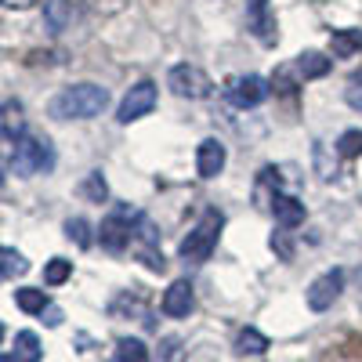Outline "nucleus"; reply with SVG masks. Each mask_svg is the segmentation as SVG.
<instances>
[{"instance_id": "f257e3e1", "label": "nucleus", "mask_w": 362, "mask_h": 362, "mask_svg": "<svg viewBox=\"0 0 362 362\" xmlns=\"http://www.w3.org/2000/svg\"><path fill=\"white\" fill-rule=\"evenodd\" d=\"M105 105H109V90L102 83H73L51 98L47 112L54 119H95L105 112Z\"/></svg>"}, {"instance_id": "f03ea898", "label": "nucleus", "mask_w": 362, "mask_h": 362, "mask_svg": "<svg viewBox=\"0 0 362 362\" xmlns=\"http://www.w3.org/2000/svg\"><path fill=\"white\" fill-rule=\"evenodd\" d=\"M221 225H225V218L218 214V210H206V214L199 218V225H196L185 239H181V247H177L181 261H189V264H203V261H210V254H214V247H218Z\"/></svg>"}, {"instance_id": "7ed1b4c3", "label": "nucleus", "mask_w": 362, "mask_h": 362, "mask_svg": "<svg viewBox=\"0 0 362 362\" xmlns=\"http://www.w3.org/2000/svg\"><path fill=\"white\" fill-rule=\"evenodd\" d=\"M51 163H54V153L40 138H18L11 148V174H18V177L44 174V170H51Z\"/></svg>"}, {"instance_id": "20e7f679", "label": "nucleus", "mask_w": 362, "mask_h": 362, "mask_svg": "<svg viewBox=\"0 0 362 362\" xmlns=\"http://www.w3.org/2000/svg\"><path fill=\"white\" fill-rule=\"evenodd\" d=\"M167 87L174 90L177 98H189V102H203V98L214 95V80H210L199 66H189V62L170 66V73H167Z\"/></svg>"}, {"instance_id": "39448f33", "label": "nucleus", "mask_w": 362, "mask_h": 362, "mask_svg": "<svg viewBox=\"0 0 362 362\" xmlns=\"http://www.w3.org/2000/svg\"><path fill=\"white\" fill-rule=\"evenodd\" d=\"M134 221H138V214H134L131 206H116L112 214L102 221V228H98L102 247L112 250V254L127 250V247H131V239H134Z\"/></svg>"}, {"instance_id": "423d86ee", "label": "nucleus", "mask_w": 362, "mask_h": 362, "mask_svg": "<svg viewBox=\"0 0 362 362\" xmlns=\"http://www.w3.org/2000/svg\"><path fill=\"white\" fill-rule=\"evenodd\" d=\"M156 98H160L156 83L153 80H138L124 95V102H119L116 119H119V124H134V119H141V116H148V112L156 109Z\"/></svg>"}, {"instance_id": "0eeeda50", "label": "nucleus", "mask_w": 362, "mask_h": 362, "mask_svg": "<svg viewBox=\"0 0 362 362\" xmlns=\"http://www.w3.org/2000/svg\"><path fill=\"white\" fill-rule=\"evenodd\" d=\"M341 290H344V272L341 268H329V272H322L319 279H312L305 300H308L312 312H326V308H334V300L341 297Z\"/></svg>"}, {"instance_id": "6e6552de", "label": "nucleus", "mask_w": 362, "mask_h": 362, "mask_svg": "<svg viewBox=\"0 0 362 362\" xmlns=\"http://www.w3.org/2000/svg\"><path fill=\"white\" fill-rule=\"evenodd\" d=\"M225 95H228V102H232L235 109H254V105H261V102L268 98V80H264V76H254V73L235 76V80L225 87Z\"/></svg>"}, {"instance_id": "1a4fd4ad", "label": "nucleus", "mask_w": 362, "mask_h": 362, "mask_svg": "<svg viewBox=\"0 0 362 362\" xmlns=\"http://www.w3.org/2000/svg\"><path fill=\"white\" fill-rule=\"evenodd\" d=\"M196 305V297H192V283L189 279H174L167 290H163V315L170 319H185Z\"/></svg>"}, {"instance_id": "9d476101", "label": "nucleus", "mask_w": 362, "mask_h": 362, "mask_svg": "<svg viewBox=\"0 0 362 362\" xmlns=\"http://www.w3.org/2000/svg\"><path fill=\"white\" fill-rule=\"evenodd\" d=\"M247 22L261 44H276V15L268 0H247Z\"/></svg>"}, {"instance_id": "9b49d317", "label": "nucleus", "mask_w": 362, "mask_h": 362, "mask_svg": "<svg viewBox=\"0 0 362 362\" xmlns=\"http://www.w3.org/2000/svg\"><path fill=\"white\" fill-rule=\"evenodd\" d=\"M225 160H228V153H225V145L218 138L199 141V148H196V170H199V177H218L225 170Z\"/></svg>"}, {"instance_id": "f8f14e48", "label": "nucleus", "mask_w": 362, "mask_h": 362, "mask_svg": "<svg viewBox=\"0 0 362 362\" xmlns=\"http://www.w3.org/2000/svg\"><path fill=\"white\" fill-rule=\"evenodd\" d=\"M272 214H276V221L283 228H297L300 221H305V203H300L297 196L276 192V196H272Z\"/></svg>"}, {"instance_id": "ddd939ff", "label": "nucleus", "mask_w": 362, "mask_h": 362, "mask_svg": "<svg viewBox=\"0 0 362 362\" xmlns=\"http://www.w3.org/2000/svg\"><path fill=\"white\" fill-rule=\"evenodd\" d=\"M329 66H334V58H326L322 51H305V54H297V62H293L300 80H319V76L329 73Z\"/></svg>"}, {"instance_id": "4468645a", "label": "nucleus", "mask_w": 362, "mask_h": 362, "mask_svg": "<svg viewBox=\"0 0 362 362\" xmlns=\"http://www.w3.org/2000/svg\"><path fill=\"white\" fill-rule=\"evenodd\" d=\"M329 51L337 58H351L355 51H362V29H337V33L329 37Z\"/></svg>"}, {"instance_id": "2eb2a0df", "label": "nucleus", "mask_w": 362, "mask_h": 362, "mask_svg": "<svg viewBox=\"0 0 362 362\" xmlns=\"http://www.w3.org/2000/svg\"><path fill=\"white\" fill-rule=\"evenodd\" d=\"M15 358H18V362H40V358H44L40 337L33 334V329H22V334H15Z\"/></svg>"}, {"instance_id": "dca6fc26", "label": "nucleus", "mask_w": 362, "mask_h": 362, "mask_svg": "<svg viewBox=\"0 0 362 362\" xmlns=\"http://www.w3.org/2000/svg\"><path fill=\"white\" fill-rule=\"evenodd\" d=\"M44 18H47V29H51V33H62V29L73 22V4H69V0H47Z\"/></svg>"}, {"instance_id": "f3484780", "label": "nucleus", "mask_w": 362, "mask_h": 362, "mask_svg": "<svg viewBox=\"0 0 362 362\" xmlns=\"http://www.w3.org/2000/svg\"><path fill=\"white\" fill-rule=\"evenodd\" d=\"M15 305H18L22 312H29V315H44V308H47V293L37 290V286H22V290H15Z\"/></svg>"}, {"instance_id": "a211bd4d", "label": "nucleus", "mask_w": 362, "mask_h": 362, "mask_svg": "<svg viewBox=\"0 0 362 362\" xmlns=\"http://www.w3.org/2000/svg\"><path fill=\"white\" fill-rule=\"evenodd\" d=\"M80 196H83L87 203H105V199H109V185H105L102 170H90V174L80 181Z\"/></svg>"}, {"instance_id": "6ab92c4d", "label": "nucleus", "mask_w": 362, "mask_h": 362, "mask_svg": "<svg viewBox=\"0 0 362 362\" xmlns=\"http://www.w3.org/2000/svg\"><path fill=\"white\" fill-rule=\"evenodd\" d=\"M264 348H268V337L261 334V329H254V326H247L243 334H239V341H235L239 355H261Z\"/></svg>"}, {"instance_id": "aec40b11", "label": "nucleus", "mask_w": 362, "mask_h": 362, "mask_svg": "<svg viewBox=\"0 0 362 362\" xmlns=\"http://www.w3.org/2000/svg\"><path fill=\"white\" fill-rule=\"evenodd\" d=\"M29 272V261L18 254V250H8V247H0V276L11 279V276H25Z\"/></svg>"}, {"instance_id": "412c9836", "label": "nucleus", "mask_w": 362, "mask_h": 362, "mask_svg": "<svg viewBox=\"0 0 362 362\" xmlns=\"http://www.w3.org/2000/svg\"><path fill=\"white\" fill-rule=\"evenodd\" d=\"M69 276H73V261H66V257H51L44 264V283L47 286H62Z\"/></svg>"}, {"instance_id": "4be33fe9", "label": "nucleus", "mask_w": 362, "mask_h": 362, "mask_svg": "<svg viewBox=\"0 0 362 362\" xmlns=\"http://www.w3.org/2000/svg\"><path fill=\"white\" fill-rule=\"evenodd\" d=\"M116 358L119 362H145L148 358V348L138 337H124V341L116 344Z\"/></svg>"}, {"instance_id": "5701e85b", "label": "nucleus", "mask_w": 362, "mask_h": 362, "mask_svg": "<svg viewBox=\"0 0 362 362\" xmlns=\"http://www.w3.org/2000/svg\"><path fill=\"white\" fill-rule=\"evenodd\" d=\"M337 153H341L344 160L362 156V131H344V134L337 138Z\"/></svg>"}, {"instance_id": "b1692460", "label": "nucleus", "mask_w": 362, "mask_h": 362, "mask_svg": "<svg viewBox=\"0 0 362 362\" xmlns=\"http://www.w3.org/2000/svg\"><path fill=\"white\" fill-rule=\"evenodd\" d=\"M66 235L76 239V247H90V225L83 218H69L66 221Z\"/></svg>"}, {"instance_id": "393cba45", "label": "nucleus", "mask_w": 362, "mask_h": 362, "mask_svg": "<svg viewBox=\"0 0 362 362\" xmlns=\"http://www.w3.org/2000/svg\"><path fill=\"white\" fill-rule=\"evenodd\" d=\"M344 98H348V105H351V109H358V112H362V69H355V73L348 76Z\"/></svg>"}, {"instance_id": "a878e982", "label": "nucleus", "mask_w": 362, "mask_h": 362, "mask_svg": "<svg viewBox=\"0 0 362 362\" xmlns=\"http://www.w3.org/2000/svg\"><path fill=\"white\" fill-rule=\"evenodd\" d=\"M90 8L102 11V15H116V11L127 8V0H90Z\"/></svg>"}, {"instance_id": "bb28decb", "label": "nucleus", "mask_w": 362, "mask_h": 362, "mask_svg": "<svg viewBox=\"0 0 362 362\" xmlns=\"http://www.w3.org/2000/svg\"><path fill=\"white\" fill-rule=\"evenodd\" d=\"M37 0H0V8H8V11H29Z\"/></svg>"}, {"instance_id": "cd10ccee", "label": "nucleus", "mask_w": 362, "mask_h": 362, "mask_svg": "<svg viewBox=\"0 0 362 362\" xmlns=\"http://www.w3.org/2000/svg\"><path fill=\"white\" fill-rule=\"evenodd\" d=\"M174 355H177V341L167 337V341H163V355H156V362H170Z\"/></svg>"}, {"instance_id": "c85d7f7f", "label": "nucleus", "mask_w": 362, "mask_h": 362, "mask_svg": "<svg viewBox=\"0 0 362 362\" xmlns=\"http://www.w3.org/2000/svg\"><path fill=\"white\" fill-rule=\"evenodd\" d=\"M44 312H47V326H58V322H62V312H58V308H51V305H47Z\"/></svg>"}, {"instance_id": "c756f323", "label": "nucleus", "mask_w": 362, "mask_h": 362, "mask_svg": "<svg viewBox=\"0 0 362 362\" xmlns=\"http://www.w3.org/2000/svg\"><path fill=\"white\" fill-rule=\"evenodd\" d=\"M0 362H18L15 355H0Z\"/></svg>"}, {"instance_id": "7c9ffc66", "label": "nucleus", "mask_w": 362, "mask_h": 362, "mask_svg": "<svg viewBox=\"0 0 362 362\" xmlns=\"http://www.w3.org/2000/svg\"><path fill=\"white\" fill-rule=\"evenodd\" d=\"M0 341H4V326H0Z\"/></svg>"}, {"instance_id": "2f4dec72", "label": "nucleus", "mask_w": 362, "mask_h": 362, "mask_svg": "<svg viewBox=\"0 0 362 362\" xmlns=\"http://www.w3.org/2000/svg\"><path fill=\"white\" fill-rule=\"evenodd\" d=\"M112 362H119V358H112Z\"/></svg>"}]
</instances>
